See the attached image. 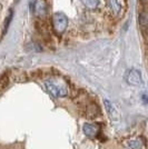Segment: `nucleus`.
I'll return each mask as SVG.
<instances>
[{
	"instance_id": "1",
	"label": "nucleus",
	"mask_w": 148,
	"mask_h": 149,
	"mask_svg": "<svg viewBox=\"0 0 148 149\" xmlns=\"http://www.w3.org/2000/svg\"><path fill=\"white\" fill-rule=\"evenodd\" d=\"M68 17L62 13H56L52 17V26L58 35H61L68 27Z\"/></svg>"
},
{
	"instance_id": "2",
	"label": "nucleus",
	"mask_w": 148,
	"mask_h": 149,
	"mask_svg": "<svg viewBox=\"0 0 148 149\" xmlns=\"http://www.w3.org/2000/svg\"><path fill=\"white\" fill-rule=\"evenodd\" d=\"M125 80L127 81V84H129L131 86H140L142 84V72L135 68L129 69L125 74Z\"/></svg>"
},
{
	"instance_id": "3",
	"label": "nucleus",
	"mask_w": 148,
	"mask_h": 149,
	"mask_svg": "<svg viewBox=\"0 0 148 149\" xmlns=\"http://www.w3.org/2000/svg\"><path fill=\"white\" fill-rule=\"evenodd\" d=\"M46 87L48 89V91H49L52 96H55V97H62V96H66V95H67V90H66V89L58 88L57 86H55L54 84L46 82Z\"/></svg>"
},
{
	"instance_id": "4",
	"label": "nucleus",
	"mask_w": 148,
	"mask_h": 149,
	"mask_svg": "<svg viewBox=\"0 0 148 149\" xmlns=\"http://www.w3.org/2000/svg\"><path fill=\"white\" fill-rule=\"evenodd\" d=\"M84 131L87 136L89 137H95L98 134V127L91 124H86L84 126Z\"/></svg>"
},
{
	"instance_id": "5",
	"label": "nucleus",
	"mask_w": 148,
	"mask_h": 149,
	"mask_svg": "<svg viewBox=\"0 0 148 149\" xmlns=\"http://www.w3.org/2000/svg\"><path fill=\"white\" fill-rule=\"evenodd\" d=\"M108 6H109V8H110V10L112 13H120L121 5H120L119 0H108Z\"/></svg>"
},
{
	"instance_id": "6",
	"label": "nucleus",
	"mask_w": 148,
	"mask_h": 149,
	"mask_svg": "<svg viewBox=\"0 0 148 149\" xmlns=\"http://www.w3.org/2000/svg\"><path fill=\"white\" fill-rule=\"evenodd\" d=\"M81 2L89 9H95L97 8L99 3V0H81Z\"/></svg>"
},
{
	"instance_id": "7",
	"label": "nucleus",
	"mask_w": 148,
	"mask_h": 149,
	"mask_svg": "<svg viewBox=\"0 0 148 149\" xmlns=\"http://www.w3.org/2000/svg\"><path fill=\"white\" fill-rule=\"evenodd\" d=\"M9 16H8V18L6 19V21H7V24H6V26H5V31H7V28H8V26H9V24H10V20L13 19V10H10L9 11Z\"/></svg>"
}]
</instances>
